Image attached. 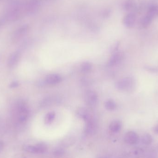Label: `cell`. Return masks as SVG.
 Wrapping results in <instances>:
<instances>
[{"mask_svg":"<svg viewBox=\"0 0 158 158\" xmlns=\"http://www.w3.org/2000/svg\"><path fill=\"white\" fill-rule=\"evenodd\" d=\"M135 85V80L129 77L121 79L116 84V86L118 90L126 92H130L133 90Z\"/></svg>","mask_w":158,"mask_h":158,"instance_id":"cell-1","label":"cell"},{"mask_svg":"<svg viewBox=\"0 0 158 158\" xmlns=\"http://www.w3.org/2000/svg\"><path fill=\"white\" fill-rule=\"evenodd\" d=\"M47 149L46 144L43 142L39 143L34 146L26 145L24 148L26 151L32 153H44L47 151Z\"/></svg>","mask_w":158,"mask_h":158,"instance_id":"cell-2","label":"cell"},{"mask_svg":"<svg viewBox=\"0 0 158 158\" xmlns=\"http://www.w3.org/2000/svg\"><path fill=\"white\" fill-rule=\"evenodd\" d=\"M84 100L88 106L94 107L97 104L98 102V95L94 91L88 90L85 93Z\"/></svg>","mask_w":158,"mask_h":158,"instance_id":"cell-3","label":"cell"},{"mask_svg":"<svg viewBox=\"0 0 158 158\" xmlns=\"http://www.w3.org/2000/svg\"><path fill=\"white\" fill-rule=\"evenodd\" d=\"M125 54L122 51H118L112 55L108 62V65L113 66L120 63L124 59Z\"/></svg>","mask_w":158,"mask_h":158,"instance_id":"cell-4","label":"cell"},{"mask_svg":"<svg viewBox=\"0 0 158 158\" xmlns=\"http://www.w3.org/2000/svg\"><path fill=\"white\" fill-rule=\"evenodd\" d=\"M125 141L129 144H135L139 142V136L134 131H129L125 135Z\"/></svg>","mask_w":158,"mask_h":158,"instance_id":"cell-5","label":"cell"},{"mask_svg":"<svg viewBox=\"0 0 158 158\" xmlns=\"http://www.w3.org/2000/svg\"><path fill=\"white\" fill-rule=\"evenodd\" d=\"M61 78L58 74H50L45 77V82L47 84L56 85L59 83L61 81Z\"/></svg>","mask_w":158,"mask_h":158,"instance_id":"cell-6","label":"cell"},{"mask_svg":"<svg viewBox=\"0 0 158 158\" xmlns=\"http://www.w3.org/2000/svg\"><path fill=\"white\" fill-rule=\"evenodd\" d=\"M86 125L85 131L87 134L93 135L96 132L97 126L95 121L92 118L89 120L86 121Z\"/></svg>","mask_w":158,"mask_h":158,"instance_id":"cell-7","label":"cell"},{"mask_svg":"<svg viewBox=\"0 0 158 158\" xmlns=\"http://www.w3.org/2000/svg\"><path fill=\"white\" fill-rule=\"evenodd\" d=\"M77 115L79 117L85 121L92 118L90 112L85 108H80L77 111Z\"/></svg>","mask_w":158,"mask_h":158,"instance_id":"cell-8","label":"cell"},{"mask_svg":"<svg viewBox=\"0 0 158 158\" xmlns=\"http://www.w3.org/2000/svg\"><path fill=\"white\" fill-rule=\"evenodd\" d=\"M122 127V122L119 120H116L111 123L109 128L112 132L117 133L121 130Z\"/></svg>","mask_w":158,"mask_h":158,"instance_id":"cell-9","label":"cell"},{"mask_svg":"<svg viewBox=\"0 0 158 158\" xmlns=\"http://www.w3.org/2000/svg\"><path fill=\"white\" fill-rule=\"evenodd\" d=\"M19 57H20V54L18 52H16L12 54L9 59V62H8L9 66L10 67H12L16 65L19 60Z\"/></svg>","mask_w":158,"mask_h":158,"instance_id":"cell-10","label":"cell"},{"mask_svg":"<svg viewBox=\"0 0 158 158\" xmlns=\"http://www.w3.org/2000/svg\"><path fill=\"white\" fill-rule=\"evenodd\" d=\"M135 17L134 14H128L125 18V23L128 27H132L135 23Z\"/></svg>","mask_w":158,"mask_h":158,"instance_id":"cell-11","label":"cell"},{"mask_svg":"<svg viewBox=\"0 0 158 158\" xmlns=\"http://www.w3.org/2000/svg\"><path fill=\"white\" fill-rule=\"evenodd\" d=\"M75 142V139L74 137H69L64 138L61 142V146L63 147L68 148L72 146Z\"/></svg>","mask_w":158,"mask_h":158,"instance_id":"cell-12","label":"cell"},{"mask_svg":"<svg viewBox=\"0 0 158 158\" xmlns=\"http://www.w3.org/2000/svg\"><path fill=\"white\" fill-rule=\"evenodd\" d=\"M153 18L149 15H147L146 16L144 17L141 20V25L142 27H147L151 23Z\"/></svg>","mask_w":158,"mask_h":158,"instance_id":"cell-13","label":"cell"},{"mask_svg":"<svg viewBox=\"0 0 158 158\" xmlns=\"http://www.w3.org/2000/svg\"><path fill=\"white\" fill-rule=\"evenodd\" d=\"M28 113L27 110L25 108L22 107L20 111V115L19 117V121L21 123L25 122L28 118Z\"/></svg>","mask_w":158,"mask_h":158,"instance_id":"cell-14","label":"cell"},{"mask_svg":"<svg viewBox=\"0 0 158 158\" xmlns=\"http://www.w3.org/2000/svg\"><path fill=\"white\" fill-rule=\"evenodd\" d=\"M55 117H56V114L53 111L48 113L45 117L44 121L45 124L46 125H50L51 124L55 119Z\"/></svg>","mask_w":158,"mask_h":158,"instance_id":"cell-15","label":"cell"},{"mask_svg":"<svg viewBox=\"0 0 158 158\" xmlns=\"http://www.w3.org/2000/svg\"><path fill=\"white\" fill-rule=\"evenodd\" d=\"M148 15L153 18L154 17L157 16H158V6L156 5L151 6L148 11Z\"/></svg>","mask_w":158,"mask_h":158,"instance_id":"cell-16","label":"cell"},{"mask_svg":"<svg viewBox=\"0 0 158 158\" xmlns=\"http://www.w3.org/2000/svg\"><path fill=\"white\" fill-rule=\"evenodd\" d=\"M105 108L109 111H113L116 109L117 107V104L114 101L112 100H108L105 102Z\"/></svg>","mask_w":158,"mask_h":158,"instance_id":"cell-17","label":"cell"},{"mask_svg":"<svg viewBox=\"0 0 158 158\" xmlns=\"http://www.w3.org/2000/svg\"><path fill=\"white\" fill-rule=\"evenodd\" d=\"M153 142V138L149 134H145L142 137V142L143 144L149 145Z\"/></svg>","mask_w":158,"mask_h":158,"instance_id":"cell-18","label":"cell"},{"mask_svg":"<svg viewBox=\"0 0 158 158\" xmlns=\"http://www.w3.org/2000/svg\"><path fill=\"white\" fill-rule=\"evenodd\" d=\"M92 65L88 62H84L82 64L81 69L82 71L85 73L89 72L92 69Z\"/></svg>","mask_w":158,"mask_h":158,"instance_id":"cell-19","label":"cell"},{"mask_svg":"<svg viewBox=\"0 0 158 158\" xmlns=\"http://www.w3.org/2000/svg\"><path fill=\"white\" fill-rule=\"evenodd\" d=\"M65 153V150L62 148H58L55 149L53 152V154L56 157L62 156Z\"/></svg>","mask_w":158,"mask_h":158,"instance_id":"cell-20","label":"cell"},{"mask_svg":"<svg viewBox=\"0 0 158 158\" xmlns=\"http://www.w3.org/2000/svg\"><path fill=\"white\" fill-rule=\"evenodd\" d=\"M19 83L18 82H13L10 85V87L11 88H14V87H16L18 86Z\"/></svg>","mask_w":158,"mask_h":158,"instance_id":"cell-21","label":"cell"},{"mask_svg":"<svg viewBox=\"0 0 158 158\" xmlns=\"http://www.w3.org/2000/svg\"><path fill=\"white\" fill-rule=\"evenodd\" d=\"M153 131L156 134H158V125L155 126L153 128Z\"/></svg>","mask_w":158,"mask_h":158,"instance_id":"cell-22","label":"cell"},{"mask_svg":"<svg viewBox=\"0 0 158 158\" xmlns=\"http://www.w3.org/2000/svg\"><path fill=\"white\" fill-rule=\"evenodd\" d=\"M3 143H2V142H1V141H0V149H2V148H3Z\"/></svg>","mask_w":158,"mask_h":158,"instance_id":"cell-23","label":"cell"},{"mask_svg":"<svg viewBox=\"0 0 158 158\" xmlns=\"http://www.w3.org/2000/svg\"><path fill=\"white\" fill-rule=\"evenodd\" d=\"M104 158V157H102V158Z\"/></svg>","mask_w":158,"mask_h":158,"instance_id":"cell-24","label":"cell"}]
</instances>
